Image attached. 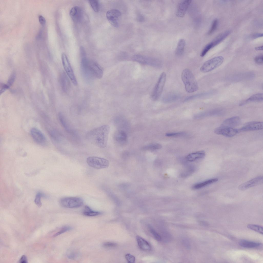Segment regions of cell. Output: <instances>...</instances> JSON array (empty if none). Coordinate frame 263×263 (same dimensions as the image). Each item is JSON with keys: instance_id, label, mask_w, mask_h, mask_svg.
<instances>
[{"instance_id": "obj_47", "label": "cell", "mask_w": 263, "mask_h": 263, "mask_svg": "<svg viewBox=\"0 0 263 263\" xmlns=\"http://www.w3.org/2000/svg\"><path fill=\"white\" fill-rule=\"evenodd\" d=\"M39 22L40 24L43 25L46 22V20L45 18L42 15H40L38 17Z\"/></svg>"}, {"instance_id": "obj_7", "label": "cell", "mask_w": 263, "mask_h": 263, "mask_svg": "<svg viewBox=\"0 0 263 263\" xmlns=\"http://www.w3.org/2000/svg\"><path fill=\"white\" fill-rule=\"evenodd\" d=\"M87 68L88 73L92 78L94 77L100 79L102 77L103 74V69L96 62L89 60Z\"/></svg>"}, {"instance_id": "obj_25", "label": "cell", "mask_w": 263, "mask_h": 263, "mask_svg": "<svg viewBox=\"0 0 263 263\" xmlns=\"http://www.w3.org/2000/svg\"><path fill=\"white\" fill-rule=\"evenodd\" d=\"M220 110H214L201 113L195 115L194 118L195 119H200L203 118L221 113Z\"/></svg>"}, {"instance_id": "obj_10", "label": "cell", "mask_w": 263, "mask_h": 263, "mask_svg": "<svg viewBox=\"0 0 263 263\" xmlns=\"http://www.w3.org/2000/svg\"><path fill=\"white\" fill-rule=\"evenodd\" d=\"M121 12L118 10L112 9L108 11L106 13L107 18L109 22L115 27L119 26L118 21L121 16Z\"/></svg>"}, {"instance_id": "obj_8", "label": "cell", "mask_w": 263, "mask_h": 263, "mask_svg": "<svg viewBox=\"0 0 263 263\" xmlns=\"http://www.w3.org/2000/svg\"><path fill=\"white\" fill-rule=\"evenodd\" d=\"M166 74L162 73L160 75L151 95V98L153 100H157L161 96L165 84Z\"/></svg>"}, {"instance_id": "obj_19", "label": "cell", "mask_w": 263, "mask_h": 263, "mask_svg": "<svg viewBox=\"0 0 263 263\" xmlns=\"http://www.w3.org/2000/svg\"><path fill=\"white\" fill-rule=\"evenodd\" d=\"M205 155L204 151H198L188 154L186 157L185 159L189 162H193L204 158Z\"/></svg>"}, {"instance_id": "obj_46", "label": "cell", "mask_w": 263, "mask_h": 263, "mask_svg": "<svg viewBox=\"0 0 263 263\" xmlns=\"http://www.w3.org/2000/svg\"><path fill=\"white\" fill-rule=\"evenodd\" d=\"M117 244L114 242H108L104 243L103 244V246L105 248H110L115 247Z\"/></svg>"}, {"instance_id": "obj_44", "label": "cell", "mask_w": 263, "mask_h": 263, "mask_svg": "<svg viewBox=\"0 0 263 263\" xmlns=\"http://www.w3.org/2000/svg\"><path fill=\"white\" fill-rule=\"evenodd\" d=\"M254 60L255 62L258 64H262L263 61V55L261 54L256 57L254 58Z\"/></svg>"}, {"instance_id": "obj_14", "label": "cell", "mask_w": 263, "mask_h": 263, "mask_svg": "<svg viewBox=\"0 0 263 263\" xmlns=\"http://www.w3.org/2000/svg\"><path fill=\"white\" fill-rule=\"evenodd\" d=\"M30 133L33 139L37 143L43 144L46 142V139L44 135L37 128H33L31 130Z\"/></svg>"}, {"instance_id": "obj_3", "label": "cell", "mask_w": 263, "mask_h": 263, "mask_svg": "<svg viewBox=\"0 0 263 263\" xmlns=\"http://www.w3.org/2000/svg\"><path fill=\"white\" fill-rule=\"evenodd\" d=\"M224 59L222 56L212 58L205 62L201 66L200 70L203 73L211 71L220 66L223 62Z\"/></svg>"}, {"instance_id": "obj_31", "label": "cell", "mask_w": 263, "mask_h": 263, "mask_svg": "<svg viewBox=\"0 0 263 263\" xmlns=\"http://www.w3.org/2000/svg\"><path fill=\"white\" fill-rule=\"evenodd\" d=\"M214 93V92L213 91H210L207 92L201 93L196 95L190 96L187 98L185 99V101H188L190 100L194 99L197 98H200L203 97L208 96L211 95Z\"/></svg>"}, {"instance_id": "obj_48", "label": "cell", "mask_w": 263, "mask_h": 263, "mask_svg": "<svg viewBox=\"0 0 263 263\" xmlns=\"http://www.w3.org/2000/svg\"><path fill=\"white\" fill-rule=\"evenodd\" d=\"M262 36V33H255L251 35V37L252 39H255Z\"/></svg>"}, {"instance_id": "obj_11", "label": "cell", "mask_w": 263, "mask_h": 263, "mask_svg": "<svg viewBox=\"0 0 263 263\" xmlns=\"http://www.w3.org/2000/svg\"><path fill=\"white\" fill-rule=\"evenodd\" d=\"M214 132L217 134L227 137H231L238 133V130L233 128L221 126L215 128Z\"/></svg>"}, {"instance_id": "obj_26", "label": "cell", "mask_w": 263, "mask_h": 263, "mask_svg": "<svg viewBox=\"0 0 263 263\" xmlns=\"http://www.w3.org/2000/svg\"><path fill=\"white\" fill-rule=\"evenodd\" d=\"M179 96L177 93H168L163 98V101L166 103H169L179 99Z\"/></svg>"}, {"instance_id": "obj_37", "label": "cell", "mask_w": 263, "mask_h": 263, "mask_svg": "<svg viewBox=\"0 0 263 263\" xmlns=\"http://www.w3.org/2000/svg\"><path fill=\"white\" fill-rule=\"evenodd\" d=\"M72 228L68 226H65L62 227L60 229L53 235L55 237L58 236L66 232L69 231L72 229Z\"/></svg>"}, {"instance_id": "obj_1", "label": "cell", "mask_w": 263, "mask_h": 263, "mask_svg": "<svg viewBox=\"0 0 263 263\" xmlns=\"http://www.w3.org/2000/svg\"><path fill=\"white\" fill-rule=\"evenodd\" d=\"M110 130L109 126L104 125L90 131L86 137L92 144L99 148H104L107 145Z\"/></svg>"}, {"instance_id": "obj_20", "label": "cell", "mask_w": 263, "mask_h": 263, "mask_svg": "<svg viewBox=\"0 0 263 263\" xmlns=\"http://www.w3.org/2000/svg\"><path fill=\"white\" fill-rule=\"evenodd\" d=\"M136 239L139 247L142 250L145 251H149L151 250V247L150 244L142 237L137 236Z\"/></svg>"}, {"instance_id": "obj_33", "label": "cell", "mask_w": 263, "mask_h": 263, "mask_svg": "<svg viewBox=\"0 0 263 263\" xmlns=\"http://www.w3.org/2000/svg\"><path fill=\"white\" fill-rule=\"evenodd\" d=\"M247 227L250 229L257 232L260 234H263V227L262 226L258 225L250 224H248Z\"/></svg>"}, {"instance_id": "obj_27", "label": "cell", "mask_w": 263, "mask_h": 263, "mask_svg": "<svg viewBox=\"0 0 263 263\" xmlns=\"http://www.w3.org/2000/svg\"><path fill=\"white\" fill-rule=\"evenodd\" d=\"M185 45V41L183 39H181L178 42L176 49L175 54L178 56L181 55L183 53Z\"/></svg>"}, {"instance_id": "obj_36", "label": "cell", "mask_w": 263, "mask_h": 263, "mask_svg": "<svg viewBox=\"0 0 263 263\" xmlns=\"http://www.w3.org/2000/svg\"><path fill=\"white\" fill-rule=\"evenodd\" d=\"M213 47L211 42L207 44L204 47L201 53L200 56L203 57L205 56L207 53Z\"/></svg>"}, {"instance_id": "obj_4", "label": "cell", "mask_w": 263, "mask_h": 263, "mask_svg": "<svg viewBox=\"0 0 263 263\" xmlns=\"http://www.w3.org/2000/svg\"><path fill=\"white\" fill-rule=\"evenodd\" d=\"M87 162L90 167L97 169L108 167L109 161L106 159L96 156H90L87 158Z\"/></svg>"}, {"instance_id": "obj_49", "label": "cell", "mask_w": 263, "mask_h": 263, "mask_svg": "<svg viewBox=\"0 0 263 263\" xmlns=\"http://www.w3.org/2000/svg\"><path fill=\"white\" fill-rule=\"evenodd\" d=\"M20 262L21 263H27V260L26 257L25 255H23L21 257L20 260Z\"/></svg>"}, {"instance_id": "obj_24", "label": "cell", "mask_w": 263, "mask_h": 263, "mask_svg": "<svg viewBox=\"0 0 263 263\" xmlns=\"http://www.w3.org/2000/svg\"><path fill=\"white\" fill-rule=\"evenodd\" d=\"M239 244L242 247L248 248H256L261 245V243H260L245 240L240 241Z\"/></svg>"}, {"instance_id": "obj_18", "label": "cell", "mask_w": 263, "mask_h": 263, "mask_svg": "<svg viewBox=\"0 0 263 263\" xmlns=\"http://www.w3.org/2000/svg\"><path fill=\"white\" fill-rule=\"evenodd\" d=\"M240 119L238 116H234L225 120L221 126L230 127L236 126L239 124Z\"/></svg>"}, {"instance_id": "obj_40", "label": "cell", "mask_w": 263, "mask_h": 263, "mask_svg": "<svg viewBox=\"0 0 263 263\" xmlns=\"http://www.w3.org/2000/svg\"><path fill=\"white\" fill-rule=\"evenodd\" d=\"M43 196V194L41 192H39L36 195L34 200V202L39 207H41L42 206L41 202V198Z\"/></svg>"}, {"instance_id": "obj_42", "label": "cell", "mask_w": 263, "mask_h": 263, "mask_svg": "<svg viewBox=\"0 0 263 263\" xmlns=\"http://www.w3.org/2000/svg\"><path fill=\"white\" fill-rule=\"evenodd\" d=\"M125 257L128 262L134 263L135 262V257L133 255L130 253H127L125 255Z\"/></svg>"}, {"instance_id": "obj_5", "label": "cell", "mask_w": 263, "mask_h": 263, "mask_svg": "<svg viewBox=\"0 0 263 263\" xmlns=\"http://www.w3.org/2000/svg\"><path fill=\"white\" fill-rule=\"evenodd\" d=\"M60 203L63 207L75 208L82 206L83 204V201L82 199L79 197H67L61 199Z\"/></svg>"}, {"instance_id": "obj_21", "label": "cell", "mask_w": 263, "mask_h": 263, "mask_svg": "<svg viewBox=\"0 0 263 263\" xmlns=\"http://www.w3.org/2000/svg\"><path fill=\"white\" fill-rule=\"evenodd\" d=\"M60 80L61 86L63 90L65 92H68L70 90V82L66 74L64 73L61 74Z\"/></svg>"}, {"instance_id": "obj_35", "label": "cell", "mask_w": 263, "mask_h": 263, "mask_svg": "<svg viewBox=\"0 0 263 263\" xmlns=\"http://www.w3.org/2000/svg\"><path fill=\"white\" fill-rule=\"evenodd\" d=\"M148 228L150 232L155 239L158 241H161L162 237L151 226H148Z\"/></svg>"}, {"instance_id": "obj_43", "label": "cell", "mask_w": 263, "mask_h": 263, "mask_svg": "<svg viewBox=\"0 0 263 263\" xmlns=\"http://www.w3.org/2000/svg\"><path fill=\"white\" fill-rule=\"evenodd\" d=\"M15 78L16 75L15 73H12L9 78L7 84L9 88L13 83Z\"/></svg>"}, {"instance_id": "obj_9", "label": "cell", "mask_w": 263, "mask_h": 263, "mask_svg": "<svg viewBox=\"0 0 263 263\" xmlns=\"http://www.w3.org/2000/svg\"><path fill=\"white\" fill-rule=\"evenodd\" d=\"M61 59L63 67L67 76L73 84L77 86V81L68 59L65 53L62 54Z\"/></svg>"}, {"instance_id": "obj_13", "label": "cell", "mask_w": 263, "mask_h": 263, "mask_svg": "<svg viewBox=\"0 0 263 263\" xmlns=\"http://www.w3.org/2000/svg\"><path fill=\"white\" fill-rule=\"evenodd\" d=\"M263 126L262 122L251 121L245 124L239 130L242 131L258 130L262 129Z\"/></svg>"}, {"instance_id": "obj_32", "label": "cell", "mask_w": 263, "mask_h": 263, "mask_svg": "<svg viewBox=\"0 0 263 263\" xmlns=\"http://www.w3.org/2000/svg\"><path fill=\"white\" fill-rule=\"evenodd\" d=\"M58 116L59 120L61 125L67 132H69L70 129L63 114L61 112H60L58 114Z\"/></svg>"}, {"instance_id": "obj_28", "label": "cell", "mask_w": 263, "mask_h": 263, "mask_svg": "<svg viewBox=\"0 0 263 263\" xmlns=\"http://www.w3.org/2000/svg\"><path fill=\"white\" fill-rule=\"evenodd\" d=\"M218 179L217 178H214L209 180L202 182L197 184L194 185L193 188L195 189H199L208 185L211 184L217 181Z\"/></svg>"}, {"instance_id": "obj_34", "label": "cell", "mask_w": 263, "mask_h": 263, "mask_svg": "<svg viewBox=\"0 0 263 263\" xmlns=\"http://www.w3.org/2000/svg\"><path fill=\"white\" fill-rule=\"evenodd\" d=\"M90 5L93 11L96 12H98L99 10V4L98 1L96 0H89Z\"/></svg>"}, {"instance_id": "obj_41", "label": "cell", "mask_w": 263, "mask_h": 263, "mask_svg": "<svg viewBox=\"0 0 263 263\" xmlns=\"http://www.w3.org/2000/svg\"><path fill=\"white\" fill-rule=\"evenodd\" d=\"M78 253L74 251H70L67 254V256L69 259H76L79 256Z\"/></svg>"}, {"instance_id": "obj_23", "label": "cell", "mask_w": 263, "mask_h": 263, "mask_svg": "<svg viewBox=\"0 0 263 263\" xmlns=\"http://www.w3.org/2000/svg\"><path fill=\"white\" fill-rule=\"evenodd\" d=\"M231 33L230 30L225 31L218 35L211 42L213 47L218 44L225 39Z\"/></svg>"}, {"instance_id": "obj_16", "label": "cell", "mask_w": 263, "mask_h": 263, "mask_svg": "<svg viewBox=\"0 0 263 263\" xmlns=\"http://www.w3.org/2000/svg\"><path fill=\"white\" fill-rule=\"evenodd\" d=\"M192 1L191 0H184L179 3L177 6L176 13L177 17H182L184 16Z\"/></svg>"}, {"instance_id": "obj_6", "label": "cell", "mask_w": 263, "mask_h": 263, "mask_svg": "<svg viewBox=\"0 0 263 263\" xmlns=\"http://www.w3.org/2000/svg\"><path fill=\"white\" fill-rule=\"evenodd\" d=\"M132 60L141 64L155 67H159L161 65V61L153 58L144 56L140 54H135L132 58Z\"/></svg>"}, {"instance_id": "obj_39", "label": "cell", "mask_w": 263, "mask_h": 263, "mask_svg": "<svg viewBox=\"0 0 263 263\" xmlns=\"http://www.w3.org/2000/svg\"><path fill=\"white\" fill-rule=\"evenodd\" d=\"M218 24V20L217 19H215L213 20L208 32L209 35H211L214 32L217 28Z\"/></svg>"}, {"instance_id": "obj_29", "label": "cell", "mask_w": 263, "mask_h": 263, "mask_svg": "<svg viewBox=\"0 0 263 263\" xmlns=\"http://www.w3.org/2000/svg\"><path fill=\"white\" fill-rule=\"evenodd\" d=\"M83 214L86 216L93 217L100 215L101 214V213L93 210L88 206H86L83 211Z\"/></svg>"}, {"instance_id": "obj_12", "label": "cell", "mask_w": 263, "mask_h": 263, "mask_svg": "<svg viewBox=\"0 0 263 263\" xmlns=\"http://www.w3.org/2000/svg\"><path fill=\"white\" fill-rule=\"evenodd\" d=\"M263 180L262 176L257 177L241 184L239 186L238 189L240 190H245L250 187L261 184L262 183Z\"/></svg>"}, {"instance_id": "obj_38", "label": "cell", "mask_w": 263, "mask_h": 263, "mask_svg": "<svg viewBox=\"0 0 263 263\" xmlns=\"http://www.w3.org/2000/svg\"><path fill=\"white\" fill-rule=\"evenodd\" d=\"M186 133L183 132H178L168 133L166 134V136L169 137H177L184 136Z\"/></svg>"}, {"instance_id": "obj_30", "label": "cell", "mask_w": 263, "mask_h": 263, "mask_svg": "<svg viewBox=\"0 0 263 263\" xmlns=\"http://www.w3.org/2000/svg\"><path fill=\"white\" fill-rule=\"evenodd\" d=\"M162 146L160 144L156 143H152L143 146L142 149L143 150L155 151L161 149Z\"/></svg>"}, {"instance_id": "obj_22", "label": "cell", "mask_w": 263, "mask_h": 263, "mask_svg": "<svg viewBox=\"0 0 263 263\" xmlns=\"http://www.w3.org/2000/svg\"><path fill=\"white\" fill-rule=\"evenodd\" d=\"M263 94L261 93L254 94L248 99L241 102L239 104L240 106H243L248 103L254 102H260L263 100Z\"/></svg>"}, {"instance_id": "obj_15", "label": "cell", "mask_w": 263, "mask_h": 263, "mask_svg": "<svg viewBox=\"0 0 263 263\" xmlns=\"http://www.w3.org/2000/svg\"><path fill=\"white\" fill-rule=\"evenodd\" d=\"M70 15L73 20L75 22H81L83 18V13L81 8L78 6H74L70 10Z\"/></svg>"}, {"instance_id": "obj_50", "label": "cell", "mask_w": 263, "mask_h": 263, "mask_svg": "<svg viewBox=\"0 0 263 263\" xmlns=\"http://www.w3.org/2000/svg\"><path fill=\"white\" fill-rule=\"evenodd\" d=\"M263 46L257 47L255 48V49L256 50H262Z\"/></svg>"}, {"instance_id": "obj_45", "label": "cell", "mask_w": 263, "mask_h": 263, "mask_svg": "<svg viewBox=\"0 0 263 263\" xmlns=\"http://www.w3.org/2000/svg\"><path fill=\"white\" fill-rule=\"evenodd\" d=\"M9 88L7 85L3 83H1L0 85V93L1 95L7 89Z\"/></svg>"}, {"instance_id": "obj_2", "label": "cell", "mask_w": 263, "mask_h": 263, "mask_svg": "<svg viewBox=\"0 0 263 263\" xmlns=\"http://www.w3.org/2000/svg\"><path fill=\"white\" fill-rule=\"evenodd\" d=\"M181 78L187 92L191 93L198 90V83L193 74L190 70L185 69L183 71Z\"/></svg>"}, {"instance_id": "obj_17", "label": "cell", "mask_w": 263, "mask_h": 263, "mask_svg": "<svg viewBox=\"0 0 263 263\" xmlns=\"http://www.w3.org/2000/svg\"><path fill=\"white\" fill-rule=\"evenodd\" d=\"M114 138L115 141L118 144L124 145L126 143L127 140V135L123 130H119L116 132Z\"/></svg>"}]
</instances>
